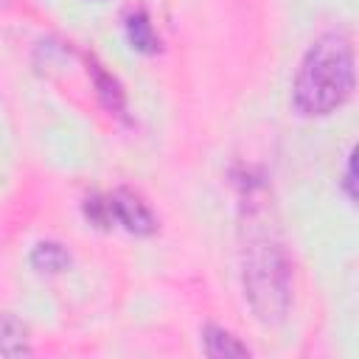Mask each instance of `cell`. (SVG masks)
<instances>
[{
    "label": "cell",
    "instance_id": "6da1fadb",
    "mask_svg": "<svg viewBox=\"0 0 359 359\" xmlns=\"http://www.w3.org/2000/svg\"><path fill=\"white\" fill-rule=\"evenodd\" d=\"M353 90V45L345 34L320 36L297 76H294V107L303 115H328Z\"/></svg>",
    "mask_w": 359,
    "mask_h": 359
},
{
    "label": "cell",
    "instance_id": "7a4b0ae2",
    "mask_svg": "<svg viewBox=\"0 0 359 359\" xmlns=\"http://www.w3.org/2000/svg\"><path fill=\"white\" fill-rule=\"evenodd\" d=\"M84 208H87L90 222H95L98 227H109L112 222L123 224L132 233H151L157 227L149 205L126 188H118L107 196H93V199H87Z\"/></svg>",
    "mask_w": 359,
    "mask_h": 359
},
{
    "label": "cell",
    "instance_id": "3957f363",
    "mask_svg": "<svg viewBox=\"0 0 359 359\" xmlns=\"http://www.w3.org/2000/svg\"><path fill=\"white\" fill-rule=\"evenodd\" d=\"M126 36H129L132 48H137L143 53H154L157 45H160V39H157V34H154V28H151V22H149L143 8L129 11V17H126Z\"/></svg>",
    "mask_w": 359,
    "mask_h": 359
},
{
    "label": "cell",
    "instance_id": "277c9868",
    "mask_svg": "<svg viewBox=\"0 0 359 359\" xmlns=\"http://www.w3.org/2000/svg\"><path fill=\"white\" fill-rule=\"evenodd\" d=\"M205 351L210 356H247V345H241L233 334H227L216 325L205 328Z\"/></svg>",
    "mask_w": 359,
    "mask_h": 359
},
{
    "label": "cell",
    "instance_id": "5b68a950",
    "mask_svg": "<svg viewBox=\"0 0 359 359\" xmlns=\"http://www.w3.org/2000/svg\"><path fill=\"white\" fill-rule=\"evenodd\" d=\"M25 351V328L20 325V320L0 314V353H22Z\"/></svg>",
    "mask_w": 359,
    "mask_h": 359
},
{
    "label": "cell",
    "instance_id": "8992f818",
    "mask_svg": "<svg viewBox=\"0 0 359 359\" xmlns=\"http://www.w3.org/2000/svg\"><path fill=\"white\" fill-rule=\"evenodd\" d=\"M67 264V255L59 244H39L36 252H34V266L39 269H48V272H56Z\"/></svg>",
    "mask_w": 359,
    "mask_h": 359
},
{
    "label": "cell",
    "instance_id": "52a82bcc",
    "mask_svg": "<svg viewBox=\"0 0 359 359\" xmlns=\"http://www.w3.org/2000/svg\"><path fill=\"white\" fill-rule=\"evenodd\" d=\"M95 79H98V93H101V98L107 101V107H109V109H121L123 95H121L118 81H115V79H109L104 70H98V65H95Z\"/></svg>",
    "mask_w": 359,
    "mask_h": 359
},
{
    "label": "cell",
    "instance_id": "ba28073f",
    "mask_svg": "<svg viewBox=\"0 0 359 359\" xmlns=\"http://www.w3.org/2000/svg\"><path fill=\"white\" fill-rule=\"evenodd\" d=\"M269 266H272V264H269ZM264 269H266V261H264V264H252V266H250V275H264ZM266 283H269V289H275V286H278V280H275V278H269V280H264V283H255V286H252V294H264Z\"/></svg>",
    "mask_w": 359,
    "mask_h": 359
}]
</instances>
